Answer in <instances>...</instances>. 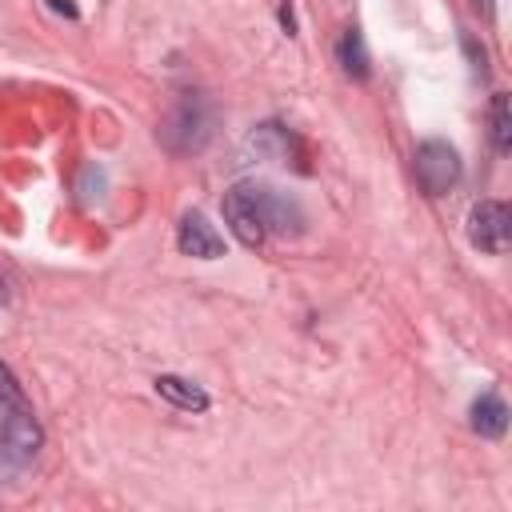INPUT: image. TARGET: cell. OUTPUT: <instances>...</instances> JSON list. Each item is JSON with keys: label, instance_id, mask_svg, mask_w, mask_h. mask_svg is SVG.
Returning <instances> with one entry per match:
<instances>
[{"label": "cell", "instance_id": "1", "mask_svg": "<svg viewBox=\"0 0 512 512\" xmlns=\"http://www.w3.org/2000/svg\"><path fill=\"white\" fill-rule=\"evenodd\" d=\"M212 132H216V108L200 92H184L168 108V116L160 120V128H156L160 144L172 156H196V152H204L208 140H212Z\"/></svg>", "mask_w": 512, "mask_h": 512}, {"label": "cell", "instance_id": "2", "mask_svg": "<svg viewBox=\"0 0 512 512\" xmlns=\"http://www.w3.org/2000/svg\"><path fill=\"white\" fill-rule=\"evenodd\" d=\"M240 188H244L264 236L268 232H276V236H300L304 232V208H300L296 196H288L272 184H240Z\"/></svg>", "mask_w": 512, "mask_h": 512}, {"label": "cell", "instance_id": "3", "mask_svg": "<svg viewBox=\"0 0 512 512\" xmlns=\"http://www.w3.org/2000/svg\"><path fill=\"white\" fill-rule=\"evenodd\" d=\"M412 168H416V180L428 196H444L448 188L460 184V172H464L460 152L448 140H424L412 156Z\"/></svg>", "mask_w": 512, "mask_h": 512}, {"label": "cell", "instance_id": "4", "mask_svg": "<svg viewBox=\"0 0 512 512\" xmlns=\"http://www.w3.org/2000/svg\"><path fill=\"white\" fill-rule=\"evenodd\" d=\"M40 448H44V428L36 424V416L24 404L8 408V416L0 424V456L20 468V464H32Z\"/></svg>", "mask_w": 512, "mask_h": 512}, {"label": "cell", "instance_id": "5", "mask_svg": "<svg viewBox=\"0 0 512 512\" xmlns=\"http://www.w3.org/2000/svg\"><path fill=\"white\" fill-rule=\"evenodd\" d=\"M508 232H512V216L500 200H480L472 204L468 212V240L480 248V252H508Z\"/></svg>", "mask_w": 512, "mask_h": 512}, {"label": "cell", "instance_id": "6", "mask_svg": "<svg viewBox=\"0 0 512 512\" xmlns=\"http://www.w3.org/2000/svg\"><path fill=\"white\" fill-rule=\"evenodd\" d=\"M176 244H180L184 256H196V260H216V256H224V240H220L216 224H212L204 212H184L180 232H176Z\"/></svg>", "mask_w": 512, "mask_h": 512}, {"label": "cell", "instance_id": "7", "mask_svg": "<svg viewBox=\"0 0 512 512\" xmlns=\"http://www.w3.org/2000/svg\"><path fill=\"white\" fill-rule=\"evenodd\" d=\"M224 224L232 228V236L240 244H248V248L264 244V228H260V220H256V212H252V204H248V196H244L240 184L224 192Z\"/></svg>", "mask_w": 512, "mask_h": 512}, {"label": "cell", "instance_id": "8", "mask_svg": "<svg viewBox=\"0 0 512 512\" xmlns=\"http://www.w3.org/2000/svg\"><path fill=\"white\" fill-rule=\"evenodd\" d=\"M472 428L488 440H500L508 432V404L496 392H480L472 404Z\"/></svg>", "mask_w": 512, "mask_h": 512}, {"label": "cell", "instance_id": "9", "mask_svg": "<svg viewBox=\"0 0 512 512\" xmlns=\"http://www.w3.org/2000/svg\"><path fill=\"white\" fill-rule=\"evenodd\" d=\"M156 392L172 404V408H184V412H204L208 408V392L184 376H156Z\"/></svg>", "mask_w": 512, "mask_h": 512}, {"label": "cell", "instance_id": "10", "mask_svg": "<svg viewBox=\"0 0 512 512\" xmlns=\"http://www.w3.org/2000/svg\"><path fill=\"white\" fill-rule=\"evenodd\" d=\"M252 144L260 148V152H268V156H276V160H296L292 152H300V144H296V136L292 132H284L280 124H260L256 132H252Z\"/></svg>", "mask_w": 512, "mask_h": 512}, {"label": "cell", "instance_id": "11", "mask_svg": "<svg viewBox=\"0 0 512 512\" xmlns=\"http://www.w3.org/2000/svg\"><path fill=\"white\" fill-rule=\"evenodd\" d=\"M336 56H340V64H344V72H348V76H356V80H364V76H368V48H364V36H360L356 28H348V32L340 36Z\"/></svg>", "mask_w": 512, "mask_h": 512}, {"label": "cell", "instance_id": "12", "mask_svg": "<svg viewBox=\"0 0 512 512\" xmlns=\"http://www.w3.org/2000/svg\"><path fill=\"white\" fill-rule=\"evenodd\" d=\"M492 144H496L500 156L512 152V104H508V92L492 96Z\"/></svg>", "mask_w": 512, "mask_h": 512}, {"label": "cell", "instance_id": "13", "mask_svg": "<svg viewBox=\"0 0 512 512\" xmlns=\"http://www.w3.org/2000/svg\"><path fill=\"white\" fill-rule=\"evenodd\" d=\"M0 400L8 404V408H16V404H24V388H20V380H16V372L0 360Z\"/></svg>", "mask_w": 512, "mask_h": 512}, {"label": "cell", "instance_id": "14", "mask_svg": "<svg viewBox=\"0 0 512 512\" xmlns=\"http://www.w3.org/2000/svg\"><path fill=\"white\" fill-rule=\"evenodd\" d=\"M280 24L288 28V36L296 32V16H292V8H288V4H280Z\"/></svg>", "mask_w": 512, "mask_h": 512}, {"label": "cell", "instance_id": "15", "mask_svg": "<svg viewBox=\"0 0 512 512\" xmlns=\"http://www.w3.org/2000/svg\"><path fill=\"white\" fill-rule=\"evenodd\" d=\"M48 4H52L56 12H64L68 20H76V4H68V0H48Z\"/></svg>", "mask_w": 512, "mask_h": 512}, {"label": "cell", "instance_id": "16", "mask_svg": "<svg viewBox=\"0 0 512 512\" xmlns=\"http://www.w3.org/2000/svg\"><path fill=\"white\" fill-rule=\"evenodd\" d=\"M476 4H480V8H484V12H492V0H476Z\"/></svg>", "mask_w": 512, "mask_h": 512}]
</instances>
